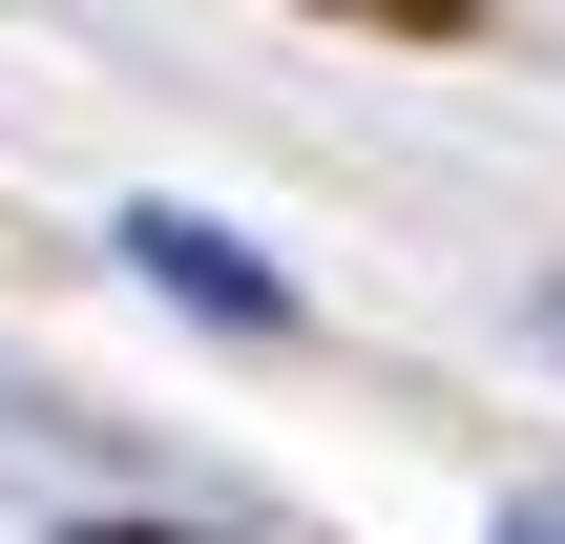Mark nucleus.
Masks as SVG:
<instances>
[{
	"instance_id": "obj_4",
	"label": "nucleus",
	"mask_w": 565,
	"mask_h": 544,
	"mask_svg": "<svg viewBox=\"0 0 565 544\" xmlns=\"http://www.w3.org/2000/svg\"><path fill=\"white\" fill-rule=\"evenodd\" d=\"M63 544H189V524H63Z\"/></svg>"
},
{
	"instance_id": "obj_1",
	"label": "nucleus",
	"mask_w": 565,
	"mask_h": 544,
	"mask_svg": "<svg viewBox=\"0 0 565 544\" xmlns=\"http://www.w3.org/2000/svg\"><path fill=\"white\" fill-rule=\"evenodd\" d=\"M126 273H147V294H189V314H231V335H294V273H252L210 210H126Z\"/></svg>"
},
{
	"instance_id": "obj_2",
	"label": "nucleus",
	"mask_w": 565,
	"mask_h": 544,
	"mask_svg": "<svg viewBox=\"0 0 565 544\" xmlns=\"http://www.w3.org/2000/svg\"><path fill=\"white\" fill-rule=\"evenodd\" d=\"M335 21H398V42H461L482 0H335Z\"/></svg>"
},
{
	"instance_id": "obj_3",
	"label": "nucleus",
	"mask_w": 565,
	"mask_h": 544,
	"mask_svg": "<svg viewBox=\"0 0 565 544\" xmlns=\"http://www.w3.org/2000/svg\"><path fill=\"white\" fill-rule=\"evenodd\" d=\"M503 544H565V482H545V503H503Z\"/></svg>"
}]
</instances>
